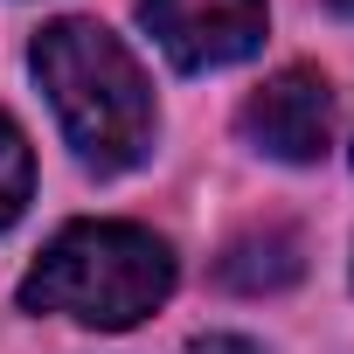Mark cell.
<instances>
[{"label":"cell","instance_id":"6da1fadb","mask_svg":"<svg viewBox=\"0 0 354 354\" xmlns=\"http://www.w3.org/2000/svg\"><path fill=\"white\" fill-rule=\"evenodd\" d=\"M28 63L63 118V139L77 146L91 174H125L153 153V125H160L153 84L104 21H77V15L49 21Z\"/></svg>","mask_w":354,"mask_h":354},{"label":"cell","instance_id":"7a4b0ae2","mask_svg":"<svg viewBox=\"0 0 354 354\" xmlns=\"http://www.w3.org/2000/svg\"><path fill=\"white\" fill-rule=\"evenodd\" d=\"M174 292V250L139 223H70L49 236L21 278L28 313H63L77 326H139Z\"/></svg>","mask_w":354,"mask_h":354},{"label":"cell","instance_id":"3957f363","mask_svg":"<svg viewBox=\"0 0 354 354\" xmlns=\"http://www.w3.org/2000/svg\"><path fill=\"white\" fill-rule=\"evenodd\" d=\"M139 21L174 70H230L257 56L271 8L264 0H139Z\"/></svg>","mask_w":354,"mask_h":354},{"label":"cell","instance_id":"277c9868","mask_svg":"<svg viewBox=\"0 0 354 354\" xmlns=\"http://www.w3.org/2000/svg\"><path fill=\"white\" fill-rule=\"evenodd\" d=\"M243 139L257 146V153H271V160H285V167H313L319 153H326V139H333V91H326V77L319 70H306V63H292V70H278L264 91H250L243 97Z\"/></svg>","mask_w":354,"mask_h":354},{"label":"cell","instance_id":"5b68a950","mask_svg":"<svg viewBox=\"0 0 354 354\" xmlns=\"http://www.w3.org/2000/svg\"><path fill=\"white\" fill-rule=\"evenodd\" d=\"M306 278V243L299 230L285 223H264V230H243L230 236V250L216 257V285L223 292H243V299H264V292H285Z\"/></svg>","mask_w":354,"mask_h":354},{"label":"cell","instance_id":"8992f818","mask_svg":"<svg viewBox=\"0 0 354 354\" xmlns=\"http://www.w3.org/2000/svg\"><path fill=\"white\" fill-rule=\"evenodd\" d=\"M28 195H35V153H28V132L0 111V230L21 223Z\"/></svg>","mask_w":354,"mask_h":354},{"label":"cell","instance_id":"52a82bcc","mask_svg":"<svg viewBox=\"0 0 354 354\" xmlns=\"http://www.w3.org/2000/svg\"><path fill=\"white\" fill-rule=\"evenodd\" d=\"M188 354H264V347H250L243 333H202V340H195Z\"/></svg>","mask_w":354,"mask_h":354},{"label":"cell","instance_id":"ba28073f","mask_svg":"<svg viewBox=\"0 0 354 354\" xmlns=\"http://www.w3.org/2000/svg\"><path fill=\"white\" fill-rule=\"evenodd\" d=\"M340 8H347V15H354V0H340Z\"/></svg>","mask_w":354,"mask_h":354}]
</instances>
